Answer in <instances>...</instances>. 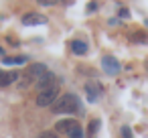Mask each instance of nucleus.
<instances>
[{
    "instance_id": "nucleus-7",
    "label": "nucleus",
    "mask_w": 148,
    "mask_h": 138,
    "mask_svg": "<svg viewBox=\"0 0 148 138\" xmlns=\"http://www.w3.org/2000/svg\"><path fill=\"white\" fill-rule=\"evenodd\" d=\"M16 79H18V73L16 71H0V85H2V87L12 85Z\"/></svg>"
},
{
    "instance_id": "nucleus-4",
    "label": "nucleus",
    "mask_w": 148,
    "mask_h": 138,
    "mask_svg": "<svg viewBox=\"0 0 148 138\" xmlns=\"http://www.w3.org/2000/svg\"><path fill=\"white\" fill-rule=\"evenodd\" d=\"M101 67H103V71H106L108 75H118V73L122 71L120 61H118L116 57H112V55H106V57L101 59Z\"/></svg>"
},
{
    "instance_id": "nucleus-10",
    "label": "nucleus",
    "mask_w": 148,
    "mask_h": 138,
    "mask_svg": "<svg viewBox=\"0 0 148 138\" xmlns=\"http://www.w3.org/2000/svg\"><path fill=\"white\" fill-rule=\"evenodd\" d=\"M73 122H75V120H61V122H57V124H55V130H57V132L67 134V132H69V128L73 126Z\"/></svg>"
},
{
    "instance_id": "nucleus-16",
    "label": "nucleus",
    "mask_w": 148,
    "mask_h": 138,
    "mask_svg": "<svg viewBox=\"0 0 148 138\" xmlns=\"http://www.w3.org/2000/svg\"><path fill=\"white\" fill-rule=\"evenodd\" d=\"M136 35H138V37H134V41H140V43H142V41H144V43L148 41V37H142V33H136Z\"/></svg>"
},
{
    "instance_id": "nucleus-8",
    "label": "nucleus",
    "mask_w": 148,
    "mask_h": 138,
    "mask_svg": "<svg viewBox=\"0 0 148 138\" xmlns=\"http://www.w3.org/2000/svg\"><path fill=\"white\" fill-rule=\"evenodd\" d=\"M67 136H69V138H85V134H83V128H81V124H79L77 120H75V122H73V126L69 128Z\"/></svg>"
},
{
    "instance_id": "nucleus-13",
    "label": "nucleus",
    "mask_w": 148,
    "mask_h": 138,
    "mask_svg": "<svg viewBox=\"0 0 148 138\" xmlns=\"http://www.w3.org/2000/svg\"><path fill=\"white\" fill-rule=\"evenodd\" d=\"M37 2L43 6H55V4H59V0H37Z\"/></svg>"
},
{
    "instance_id": "nucleus-17",
    "label": "nucleus",
    "mask_w": 148,
    "mask_h": 138,
    "mask_svg": "<svg viewBox=\"0 0 148 138\" xmlns=\"http://www.w3.org/2000/svg\"><path fill=\"white\" fill-rule=\"evenodd\" d=\"M120 16H122V19H128V16H130V12H128L126 8H122V10H120Z\"/></svg>"
},
{
    "instance_id": "nucleus-12",
    "label": "nucleus",
    "mask_w": 148,
    "mask_h": 138,
    "mask_svg": "<svg viewBox=\"0 0 148 138\" xmlns=\"http://www.w3.org/2000/svg\"><path fill=\"white\" fill-rule=\"evenodd\" d=\"M97 128H99V120H91V124H89V134H95Z\"/></svg>"
},
{
    "instance_id": "nucleus-2",
    "label": "nucleus",
    "mask_w": 148,
    "mask_h": 138,
    "mask_svg": "<svg viewBox=\"0 0 148 138\" xmlns=\"http://www.w3.org/2000/svg\"><path fill=\"white\" fill-rule=\"evenodd\" d=\"M57 100H59V89H57V85H53V87H49V89L39 91V95H37V106H39V108H47V106H53Z\"/></svg>"
},
{
    "instance_id": "nucleus-15",
    "label": "nucleus",
    "mask_w": 148,
    "mask_h": 138,
    "mask_svg": "<svg viewBox=\"0 0 148 138\" xmlns=\"http://www.w3.org/2000/svg\"><path fill=\"white\" fill-rule=\"evenodd\" d=\"M39 138H59V134L57 132H43Z\"/></svg>"
},
{
    "instance_id": "nucleus-18",
    "label": "nucleus",
    "mask_w": 148,
    "mask_h": 138,
    "mask_svg": "<svg viewBox=\"0 0 148 138\" xmlns=\"http://www.w3.org/2000/svg\"><path fill=\"white\" fill-rule=\"evenodd\" d=\"M0 53H2V49H0Z\"/></svg>"
},
{
    "instance_id": "nucleus-9",
    "label": "nucleus",
    "mask_w": 148,
    "mask_h": 138,
    "mask_svg": "<svg viewBox=\"0 0 148 138\" xmlns=\"http://www.w3.org/2000/svg\"><path fill=\"white\" fill-rule=\"evenodd\" d=\"M71 49H73V53L75 55H87V43L85 41H73L71 43Z\"/></svg>"
},
{
    "instance_id": "nucleus-14",
    "label": "nucleus",
    "mask_w": 148,
    "mask_h": 138,
    "mask_svg": "<svg viewBox=\"0 0 148 138\" xmlns=\"http://www.w3.org/2000/svg\"><path fill=\"white\" fill-rule=\"evenodd\" d=\"M122 138H132V130H130L128 126L122 128Z\"/></svg>"
},
{
    "instance_id": "nucleus-3",
    "label": "nucleus",
    "mask_w": 148,
    "mask_h": 138,
    "mask_svg": "<svg viewBox=\"0 0 148 138\" xmlns=\"http://www.w3.org/2000/svg\"><path fill=\"white\" fill-rule=\"evenodd\" d=\"M49 73V69H47V65H43V63H35V65H31L29 69H27V77L37 85L45 75Z\"/></svg>"
},
{
    "instance_id": "nucleus-6",
    "label": "nucleus",
    "mask_w": 148,
    "mask_h": 138,
    "mask_svg": "<svg viewBox=\"0 0 148 138\" xmlns=\"http://www.w3.org/2000/svg\"><path fill=\"white\" fill-rule=\"evenodd\" d=\"M23 25H27V27H33V25H47V19H45L43 14L31 12V14H25V16H23Z\"/></svg>"
},
{
    "instance_id": "nucleus-1",
    "label": "nucleus",
    "mask_w": 148,
    "mask_h": 138,
    "mask_svg": "<svg viewBox=\"0 0 148 138\" xmlns=\"http://www.w3.org/2000/svg\"><path fill=\"white\" fill-rule=\"evenodd\" d=\"M51 108H53L55 114H73V112L79 110V100H77L75 93H65V95H61Z\"/></svg>"
},
{
    "instance_id": "nucleus-11",
    "label": "nucleus",
    "mask_w": 148,
    "mask_h": 138,
    "mask_svg": "<svg viewBox=\"0 0 148 138\" xmlns=\"http://www.w3.org/2000/svg\"><path fill=\"white\" fill-rule=\"evenodd\" d=\"M2 63L4 65H23V63H27V59L25 57H4Z\"/></svg>"
},
{
    "instance_id": "nucleus-5",
    "label": "nucleus",
    "mask_w": 148,
    "mask_h": 138,
    "mask_svg": "<svg viewBox=\"0 0 148 138\" xmlns=\"http://www.w3.org/2000/svg\"><path fill=\"white\" fill-rule=\"evenodd\" d=\"M85 95H87V100H89L91 104H95V102L101 97V87H99V83H95V81L85 83Z\"/></svg>"
}]
</instances>
